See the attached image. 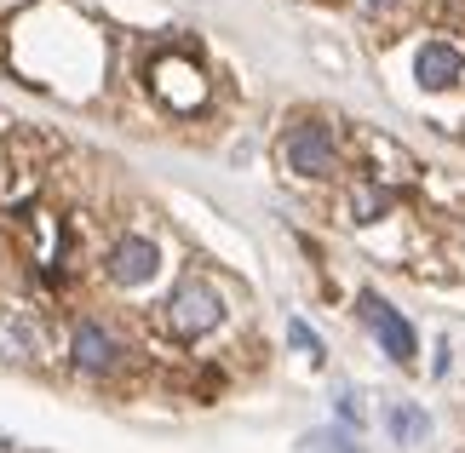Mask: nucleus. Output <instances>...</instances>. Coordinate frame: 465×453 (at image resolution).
I'll return each mask as SVG.
<instances>
[{
  "label": "nucleus",
  "mask_w": 465,
  "mask_h": 453,
  "mask_svg": "<svg viewBox=\"0 0 465 453\" xmlns=\"http://www.w3.org/2000/svg\"><path fill=\"white\" fill-rule=\"evenodd\" d=\"M219 321H224V293L207 276H184L161 299V328L173 339H207Z\"/></svg>",
  "instance_id": "1"
},
{
  "label": "nucleus",
  "mask_w": 465,
  "mask_h": 453,
  "mask_svg": "<svg viewBox=\"0 0 465 453\" xmlns=\"http://www.w3.org/2000/svg\"><path fill=\"white\" fill-rule=\"evenodd\" d=\"M282 167L299 172V178H333L339 172V143L322 121H299L288 126V138H282Z\"/></svg>",
  "instance_id": "2"
},
{
  "label": "nucleus",
  "mask_w": 465,
  "mask_h": 453,
  "mask_svg": "<svg viewBox=\"0 0 465 453\" xmlns=\"http://www.w3.org/2000/svg\"><path fill=\"white\" fill-rule=\"evenodd\" d=\"M356 316L368 321V333L380 339V350H385L391 361H402V368L414 361V350H420V339H414V321H408V316H397V310H391V304H385L380 293H362V299H356Z\"/></svg>",
  "instance_id": "3"
},
{
  "label": "nucleus",
  "mask_w": 465,
  "mask_h": 453,
  "mask_svg": "<svg viewBox=\"0 0 465 453\" xmlns=\"http://www.w3.org/2000/svg\"><path fill=\"white\" fill-rule=\"evenodd\" d=\"M69 361H75L81 373H93V379H110L121 361H127V344L104 328V321H75V333H69Z\"/></svg>",
  "instance_id": "4"
},
{
  "label": "nucleus",
  "mask_w": 465,
  "mask_h": 453,
  "mask_svg": "<svg viewBox=\"0 0 465 453\" xmlns=\"http://www.w3.org/2000/svg\"><path fill=\"white\" fill-rule=\"evenodd\" d=\"M150 86H155L161 103H173V110H184V115L207 103V75L195 64H184V58H155L150 64Z\"/></svg>",
  "instance_id": "5"
},
{
  "label": "nucleus",
  "mask_w": 465,
  "mask_h": 453,
  "mask_svg": "<svg viewBox=\"0 0 465 453\" xmlns=\"http://www.w3.org/2000/svg\"><path fill=\"white\" fill-rule=\"evenodd\" d=\"M46 350V321L29 304H0V356L6 361H41Z\"/></svg>",
  "instance_id": "6"
},
{
  "label": "nucleus",
  "mask_w": 465,
  "mask_h": 453,
  "mask_svg": "<svg viewBox=\"0 0 465 453\" xmlns=\"http://www.w3.org/2000/svg\"><path fill=\"white\" fill-rule=\"evenodd\" d=\"M104 270H110L115 287H144L161 270V247L150 241V235H121V241L110 247V259H104Z\"/></svg>",
  "instance_id": "7"
},
{
  "label": "nucleus",
  "mask_w": 465,
  "mask_h": 453,
  "mask_svg": "<svg viewBox=\"0 0 465 453\" xmlns=\"http://www.w3.org/2000/svg\"><path fill=\"white\" fill-rule=\"evenodd\" d=\"M460 75H465V52L454 41H442V34L414 52V81L425 86V93H449Z\"/></svg>",
  "instance_id": "8"
},
{
  "label": "nucleus",
  "mask_w": 465,
  "mask_h": 453,
  "mask_svg": "<svg viewBox=\"0 0 465 453\" xmlns=\"http://www.w3.org/2000/svg\"><path fill=\"white\" fill-rule=\"evenodd\" d=\"M345 207H351V212H345L351 224H373V219H385V212L397 207V190H385V184H373V178H362V184L351 190Z\"/></svg>",
  "instance_id": "9"
},
{
  "label": "nucleus",
  "mask_w": 465,
  "mask_h": 453,
  "mask_svg": "<svg viewBox=\"0 0 465 453\" xmlns=\"http://www.w3.org/2000/svg\"><path fill=\"white\" fill-rule=\"evenodd\" d=\"M385 430H391V442H408V448H414V442L431 437V413L414 408V402H391L385 408Z\"/></svg>",
  "instance_id": "10"
},
{
  "label": "nucleus",
  "mask_w": 465,
  "mask_h": 453,
  "mask_svg": "<svg viewBox=\"0 0 465 453\" xmlns=\"http://www.w3.org/2000/svg\"><path fill=\"white\" fill-rule=\"evenodd\" d=\"M288 344H293V350L311 361V368H322V356H328V344H322V333L311 328V321H299V316L288 321Z\"/></svg>",
  "instance_id": "11"
},
{
  "label": "nucleus",
  "mask_w": 465,
  "mask_h": 453,
  "mask_svg": "<svg viewBox=\"0 0 465 453\" xmlns=\"http://www.w3.org/2000/svg\"><path fill=\"white\" fill-rule=\"evenodd\" d=\"M305 453H362V448H356L351 430H316V437L305 442Z\"/></svg>",
  "instance_id": "12"
},
{
  "label": "nucleus",
  "mask_w": 465,
  "mask_h": 453,
  "mask_svg": "<svg viewBox=\"0 0 465 453\" xmlns=\"http://www.w3.org/2000/svg\"><path fill=\"white\" fill-rule=\"evenodd\" d=\"M333 413H339L345 425H356V430H362V402H356L351 390H339V396H333Z\"/></svg>",
  "instance_id": "13"
},
{
  "label": "nucleus",
  "mask_w": 465,
  "mask_h": 453,
  "mask_svg": "<svg viewBox=\"0 0 465 453\" xmlns=\"http://www.w3.org/2000/svg\"><path fill=\"white\" fill-rule=\"evenodd\" d=\"M402 6V0H356V12H362V17H385V12H397Z\"/></svg>",
  "instance_id": "14"
}]
</instances>
